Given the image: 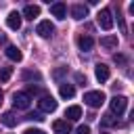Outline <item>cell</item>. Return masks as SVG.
I'll use <instances>...</instances> for the list:
<instances>
[{"instance_id": "cell-18", "label": "cell", "mask_w": 134, "mask_h": 134, "mask_svg": "<svg viewBox=\"0 0 134 134\" xmlns=\"http://www.w3.org/2000/svg\"><path fill=\"white\" fill-rule=\"evenodd\" d=\"M0 119H2V124H4L6 128H15V126H17V115H15L13 111H4Z\"/></svg>"}, {"instance_id": "cell-24", "label": "cell", "mask_w": 134, "mask_h": 134, "mask_svg": "<svg viewBox=\"0 0 134 134\" xmlns=\"http://www.w3.org/2000/svg\"><path fill=\"white\" fill-rule=\"evenodd\" d=\"M65 71H67V67H61V69H57V71H54V80H61Z\"/></svg>"}, {"instance_id": "cell-9", "label": "cell", "mask_w": 134, "mask_h": 134, "mask_svg": "<svg viewBox=\"0 0 134 134\" xmlns=\"http://www.w3.org/2000/svg\"><path fill=\"white\" fill-rule=\"evenodd\" d=\"M52 130H54V134H69L71 126L67 119H57V121H52Z\"/></svg>"}, {"instance_id": "cell-23", "label": "cell", "mask_w": 134, "mask_h": 134, "mask_svg": "<svg viewBox=\"0 0 134 134\" xmlns=\"http://www.w3.org/2000/svg\"><path fill=\"white\" fill-rule=\"evenodd\" d=\"M23 134H46L44 130H40V128H27Z\"/></svg>"}, {"instance_id": "cell-16", "label": "cell", "mask_w": 134, "mask_h": 134, "mask_svg": "<svg viewBox=\"0 0 134 134\" xmlns=\"http://www.w3.org/2000/svg\"><path fill=\"white\" fill-rule=\"evenodd\" d=\"M4 54L13 61V63H19L21 59H23V54H21V50L17 48V46H6V50H4Z\"/></svg>"}, {"instance_id": "cell-19", "label": "cell", "mask_w": 134, "mask_h": 134, "mask_svg": "<svg viewBox=\"0 0 134 134\" xmlns=\"http://www.w3.org/2000/svg\"><path fill=\"white\" fill-rule=\"evenodd\" d=\"M10 75H13V69H10V67H4V69L0 71V82H8Z\"/></svg>"}, {"instance_id": "cell-3", "label": "cell", "mask_w": 134, "mask_h": 134, "mask_svg": "<svg viewBox=\"0 0 134 134\" xmlns=\"http://www.w3.org/2000/svg\"><path fill=\"white\" fill-rule=\"evenodd\" d=\"M109 107H111V113L113 115H121L124 111H126V107H128V98L126 96H113L111 100H109Z\"/></svg>"}, {"instance_id": "cell-4", "label": "cell", "mask_w": 134, "mask_h": 134, "mask_svg": "<svg viewBox=\"0 0 134 134\" xmlns=\"http://www.w3.org/2000/svg\"><path fill=\"white\" fill-rule=\"evenodd\" d=\"M96 21H98V25H100L103 29L109 31V29L113 27V15H111V8H103V10H98Z\"/></svg>"}, {"instance_id": "cell-12", "label": "cell", "mask_w": 134, "mask_h": 134, "mask_svg": "<svg viewBox=\"0 0 134 134\" xmlns=\"http://www.w3.org/2000/svg\"><path fill=\"white\" fill-rule=\"evenodd\" d=\"M23 17L29 19V21H34L36 17H40V6H38V4H27V6L23 8Z\"/></svg>"}, {"instance_id": "cell-5", "label": "cell", "mask_w": 134, "mask_h": 134, "mask_svg": "<svg viewBox=\"0 0 134 134\" xmlns=\"http://www.w3.org/2000/svg\"><path fill=\"white\" fill-rule=\"evenodd\" d=\"M31 103V96L27 92H15L13 94V107L15 109H27Z\"/></svg>"}, {"instance_id": "cell-20", "label": "cell", "mask_w": 134, "mask_h": 134, "mask_svg": "<svg viewBox=\"0 0 134 134\" xmlns=\"http://www.w3.org/2000/svg\"><path fill=\"white\" fill-rule=\"evenodd\" d=\"M25 119H29V121H42L44 117H42V113H40V111H34V113H27V115H25Z\"/></svg>"}, {"instance_id": "cell-13", "label": "cell", "mask_w": 134, "mask_h": 134, "mask_svg": "<svg viewBox=\"0 0 134 134\" xmlns=\"http://www.w3.org/2000/svg\"><path fill=\"white\" fill-rule=\"evenodd\" d=\"M59 94H61V98H71V96L75 94V88H73V84L61 82V86H59Z\"/></svg>"}, {"instance_id": "cell-17", "label": "cell", "mask_w": 134, "mask_h": 134, "mask_svg": "<svg viewBox=\"0 0 134 134\" xmlns=\"http://www.w3.org/2000/svg\"><path fill=\"white\" fill-rule=\"evenodd\" d=\"M100 46L107 48V50H115L117 48V36H105V38H100Z\"/></svg>"}, {"instance_id": "cell-28", "label": "cell", "mask_w": 134, "mask_h": 134, "mask_svg": "<svg viewBox=\"0 0 134 134\" xmlns=\"http://www.w3.org/2000/svg\"><path fill=\"white\" fill-rule=\"evenodd\" d=\"M103 134H107V132H103Z\"/></svg>"}, {"instance_id": "cell-22", "label": "cell", "mask_w": 134, "mask_h": 134, "mask_svg": "<svg viewBox=\"0 0 134 134\" xmlns=\"http://www.w3.org/2000/svg\"><path fill=\"white\" fill-rule=\"evenodd\" d=\"M117 119H115V115L113 113H109V115H105V119H103V126H113Z\"/></svg>"}, {"instance_id": "cell-15", "label": "cell", "mask_w": 134, "mask_h": 134, "mask_svg": "<svg viewBox=\"0 0 134 134\" xmlns=\"http://www.w3.org/2000/svg\"><path fill=\"white\" fill-rule=\"evenodd\" d=\"M77 46H80L82 52H88V50L94 46V40H92L90 36H80V38H77Z\"/></svg>"}, {"instance_id": "cell-7", "label": "cell", "mask_w": 134, "mask_h": 134, "mask_svg": "<svg viewBox=\"0 0 134 134\" xmlns=\"http://www.w3.org/2000/svg\"><path fill=\"white\" fill-rule=\"evenodd\" d=\"M21 19H23V17H21V13L10 10V13H8V17H6V25H8L10 29H15V31H17V29H21Z\"/></svg>"}, {"instance_id": "cell-27", "label": "cell", "mask_w": 134, "mask_h": 134, "mask_svg": "<svg viewBox=\"0 0 134 134\" xmlns=\"http://www.w3.org/2000/svg\"><path fill=\"white\" fill-rule=\"evenodd\" d=\"M0 103H2V90H0Z\"/></svg>"}, {"instance_id": "cell-2", "label": "cell", "mask_w": 134, "mask_h": 134, "mask_svg": "<svg viewBox=\"0 0 134 134\" xmlns=\"http://www.w3.org/2000/svg\"><path fill=\"white\" fill-rule=\"evenodd\" d=\"M38 107H40V113H52L57 111V100L50 94H42L38 100Z\"/></svg>"}, {"instance_id": "cell-1", "label": "cell", "mask_w": 134, "mask_h": 134, "mask_svg": "<svg viewBox=\"0 0 134 134\" xmlns=\"http://www.w3.org/2000/svg\"><path fill=\"white\" fill-rule=\"evenodd\" d=\"M84 103H86L88 107H92V109H98V107L105 103L103 90H88V92L84 94Z\"/></svg>"}, {"instance_id": "cell-8", "label": "cell", "mask_w": 134, "mask_h": 134, "mask_svg": "<svg viewBox=\"0 0 134 134\" xmlns=\"http://www.w3.org/2000/svg\"><path fill=\"white\" fill-rule=\"evenodd\" d=\"M94 75H96L98 82H107L109 75H111V71H109V67H107L105 63H98V65L94 67Z\"/></svg>"}, {"instance_id": "cell-11", "label": "cell", "mask_w": 134, "mask_h": 134, "mask_svg": "<svg viewBox=\"0 0 134 134\" xmlns=\"http://www.w3.org/2000/svg\"><path fill=\"white\" fill-rule=\"evenodd\" d=\"M86 15H88V6H84V4H73L71 6V17L75 21H82Z\"/></svg>"}, {"instance_id": "cell-6", "label": "cell", "mask_w": 134, "mask_h": 134, "mask_svg": "<svg viewBox=\"0 0 134 134\" xmlns=\"http://www.w3.org/2000/svg\"><path fill=\"white\" fill-rule=\"evenodd\" d=\"M36 34H38L40 38H50V36L54 34V25H52L50 21H40L38 27H36Z\"/></svg>"}, {"instance_id": "cell-10", "label": "cell", "mask_w": 134, "mask_h": 134, "mask_svg": "<svg viewBox=\"0 0 134 134\" xmlns=\"http://www.w3.org/2000/svg\"><path fill=\"white\" fill-rule=\"evenodd\" d=\"M50 13H52L57 19H65V17H67V6H65V2H54V4H50Z\"/></svg>"}, {"instance_id": "cell-14", "label": "cell", "mask_w": 134, "mask_h": 134, "mask_svg": "<svg viewBox=\"0 0 134 134\" xmlns=\"http://www.w3.org/2000/svg\"><path fill=\"white\" fill-rule=\"evenodd\" d=\"M65 117H67V121H77V119L82 117V109H80L77 105H71V107H67Z\"/></svg>"}, {"instance_id": "cell-25", "label": "cell", "mask_w": 134, "mask_h": 134, "mask_svg": "<svg viewBox=\"0 0 134 134\" xmlns=\"http://www.w3.org/2000/svg\"><path fill=\"white\" fill-rule=\"evenodd\" d=\"M75 82L84 86V84H86V75H84V73H75Z\"/></svg>"}, {"instance_id": "cell-21", "label": "cell", "mask_w": 134, "mask_h": 134, "mask_svg": "<svg viewBox=\"0 0 134 134\" xmlns=\"http://www.w3.org/2000/svg\"><path fill=\"white\" fill-rule=\"evenodd\" d=\"M23 80H38L40 82V73L38 71H23Z\"/></svg>"}, {"instance_id": "cell-26", "label": "cell", "mask_w": 134, "mask_h": 134, "mask_svg": "<svg viewBox=\"0 0 134 134\" xmlns=\"http://www.w3.org/2000/svg\"><path fill=\"white\" fill-rule=\"evenodd\" d=\"M75 132H77V134H90V128H88V126H80Z\"/></svg>"}]
</instances>
